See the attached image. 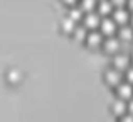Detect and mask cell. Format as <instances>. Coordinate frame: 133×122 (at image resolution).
Listing matches in <instances>:
<instances>
[{
  "mask_svg": "<svg viewBox=\"0 0 133 122\" xmlns=\"http://www.w3.org/2000/svg\"><path fill=\"white\" fill-rule=\"evenodd\" d=\"M99 32L103 34V36H115V32L118 31V26L116 22H115L113 19H110V17H103V19L99 20Z\"/></svg>",
  "mask_w": 133,
  "mask_h": 122,
  "instance_id": "6da1fadb",
  "label": "cell"
},
{
  "mask_svg": "<svg viewBox=\"0 0 133 122\" xmlns=\"http://www.w3.org/2000/svg\"><path fill=\"white\" fill-rule=\"evenodd\" d=\"M99 20H101V17L93 10V12H88V14L83 15V26H84L86 29L96 31V27H99Z\"/></svg>",
  "mask_w": 133,
  "mask_h": 122,
  "instance_id": "7a4b0ae2",
  "label": "cell"
},
{
  "mask_svg": "<svg viewBox=\"0 0 133 122\" xmlns=\"http://www.w3.org/2000/svg\"><path fill=\"white\" fill-rule=\"evenodd\" d=\"M113 17L111 19L116 22V26L120 24V26H125V24H128V20H130V12H128L125 7H116V9H113Z\"/></svg>",
  "mask_w": 133,
  "mask_h": 122,
  "instance_id": "3957f363",
  "label": "cell"
},
{
  "mask_svg": "<svg viewBox=\"0 0 133 122\" xmlns=\"http://www.w3.org/2000/svg\"><path fill=\"white\" fill-rule=\"evenodd\" d=\"M116 93H118V98L121 100H130L133 97V85H130L128 82H121L116 85Z\"/></svg>",
  "mask_w": 133,
  "mask_h": 122,
  "instance_id": "277c9868",
  "label": "cell"
},
{
  "mask_svg": "<svg viewBox=\"0 0 133 122\" xmlns=\"http://www.w3.org/2000/svg\"><path fill=\"white\" fill-rule=\"evenodd\" d=\"M103 39H104V36L99 32V31H88L84 43L88 44L89 48H98V46L103 44Z\"/></svg>",
  "mask_w": 133,
  "mask_h": 122,
  "instance_id": "5b68a950",
  "label": "cell"
},
{
  "mask_svg": "<svg viewBox=\"0 0 133 122\" xmlns=\"http://www.w3.org/2000/svg\"><path fill=\"white\" fill-rule=\"evenodd\" d=\"M121 78H123V76H121V71H118V69H115V68H108L106 71H104V82L111 86H116L118 83H121L123 82Z\"/></svg>",
  "mask_w": 133,
  "mask_h": 122,
  "instance_id": "8992f818",
  "label": "cell"
},
{
  "mask_svg": "<svg viewBox=\"0 0 133 122\" xmlns=\"http://www.w3.org/2000/svg\"><path fill=\"white\" fill-rule=\"evenodd\" d=\"M101 46L104 48V51H108V53H118V49H120V39H118L116 36H108L103 39V44Z\"/></svg>",
  "mask_w": 133,
  "mask_h": 122,
  "instance_id": "52a82bcc",
  "label": "cell"
},
{
  "mask_svg": "<svg viewBox=\"0 0 133 122\" xmlns=\"http://www.w3.org/2000/svg\"><path fill=\"white\" fill-rule=\"evenodd\" d=\"M130 66V56L128 54H115L113 58V68L118 71H125Z\"/></svg>",
  "mask_w": 133,
  "mask_h": 122,
  "instance_id": "ba28073f",
  "label": "cell"
},
{
  "mask_svg": "<svg viewBox=\"0 0 133 122\" xmlns=\"http://www.w3.org/2000/svg\"><path fill=\"white\" fill-rule=\"evenodd\" d=\"M96 9H98V12H96V14H98L99 17H101V15L108 17L111 12H113L115 7H113V3H111L110 0H99V2L96 3Z\"/></svg>",
  "mask_w": 133,
  "mask_h": 122,
  "instance_id": "9c48e42d",
  "label": "cell"
},
{
  "mask_svg": "<svg viewBox=\"0 0 133 122\" xmlns=\"http://www.w3.org/2000/svg\"><path fill=\"white\" fill-rule=\"evenodd\" d=\"M118 39L120 41H131L133 39V27L130 24H125V26L118 27Z\"/></svg>",
  "mask_w": 133,
  "mask_h": 122,
  "instance_id": "30bf717a",
  "label": "cell"
},
{
  "mask_svg": "<svg viewBox=\"0 0 133 122\" xmlns=\"http://www.w3.org/2000/svg\"><path fill=\"white\" fill-rule=\"evenodd\" d=\"M111 110H113V114H115V115L121 117L123 114H127V102L116 97V98L113 100V103H111Z\"/></svg>",
  "mask_w": 133,
  "mask_h": 122,
  "instance_id": "8fae6325",
  "label": "cell"
},
{
  "mask_svg": "<svg viewBox=\"0 0 133 122\" xmlns=\"http://www.w3.org/2000/svg\"><path fill=\"white\" fill-rule=\"evenodd\" d=\"M86 34H88V29H86L83 24H76L74 29H72V36H74L78 41H84L86 39Z\"/></svg>",
  "mask_w": 133,
  "mask_h": 122,
  "instance_id": "7c38bea8",
  "label": "cell"
},
{
  "mask_svg": "<svg viewBox=\"0 0 133 122\" xmlns=\"http://www.w3.org/2000/svg\"><path fill=\"white\" fill-rule=\"evenodd\" d=\"M83 15H84V12L79 9V5H72V7H69L68 17H69V19H72L74 22H76V20H81V19H83Z\"/></svg>",
  "mask_w": 133,
  "mask_h": 122,
  "instance_id": "4fadbf2b",
  "label": "cell"
},
{
  "mask_svg": "<svg viewBox=\"0 0 133 122\" xmlns=\"http://www.w3.org/2000/svg\"><path fill=\"white\" fill-rule=\"evenodd\" d=\"M96 3H98L96 0H79V9H81L84 14H88V12H93L94 10Z\"/></svg>",
  "mask_w": 133,
  "mask_h": 122,
  "instance_id": "5bb4252c",
  "label": "cell"
},
{
  "mask_svg": "<svg viewBox=\"0 0 133 122\" xmlns=\"http://www.w3.org/2000/svg\"><path fill=\"white\" fill-rule=\"evenodd\" d=\"M74 26H76V22H74L72 19H69L68 15H64V17L61 19V29L64 31V32H72Z\"/></svg>",
  "mask_w": 133,
  "mask_h": 122,
  "instance_id": "9a60e30c",
  "label": "cell"
},
{
  "mask_svg": "<svg viewBox=\"0 0 133 122\" xmlns=\"http://www.w3.org/2000/svg\"><path fill=\"white\" fill-rule=\"evenodd\" d=\"M20 76H22V75H20V71H19V69H15V68H12V69L7 71V80H9L10 83H14V85L20 82Z\"/></svg>",
  "mask_w": 133,
  "mask_h": 122,
  "instance_id": "2e32d148",
  "label": "cell"
},
{
  "mask_svg": "<svg viewBox=\"0 0 133 122\" xmlns=\"http://www.w3.org/2000/svg\"><path fill=\"white\" fill-rule=\"evenodd\" d=\"M125 78H127V82L133 85V66H128L127 69H125Z\"/></svg>",
  "mask_w": 133,
  "mask_h": 122,
  "instance_id": "e0dca14e",
  "label": "cell"
},
{
  "mask_svg": "<svg viewBox=\"0 0 133 122\" xmlns=\"http://www.w3.org/2000/svg\"><path fill=\"white\" fill-rule=\"evenodd\" d=\"M120 122H133V115H131V114H123V115H121L120 117Z\"/></svg>",
  "mask_w": 133,
  "mask_h": 122,
  "instance_id": "ac0fdd59",
  "label": "cell"
},
{
  "mask_svg": "<svg viewBox=\"0 0 133 122\" xmlns=\"http://www.w3.org/2000/svg\"><path fill=\"white\" fill-rule=\"evenodd\" d=\"M127 112L133 115V97H131L130 100H127Z\"/></svg>",
  "mask_w": 133,
  "mask_h": 122,
  "instance_id": "d6986e66",
  "label": "cell"
},
{
  "mask_svg": "<svg viewBox=\"0 0 133 122\" xmlns=\"http://www.w3.org/2000/svg\"><path fill=\"white\" fill-rule=\"evenodd\" d=\"M110 2L113 3V7H123L127 3V0H110Z\"/></svg>",
  "mask_w": 133,
  "mask_h": 122,
  "instance_id": "ffe728a7",
  "label": "cell"
},
{
  "mask_svg": "<svg viewBox=\"0 0 133 122\" xmlns=\"http://www.w3.org/2000/svg\"><path fill=\"white\" fill-rule=\"evenodd\" d=\"M64 3H68L69 7H72V5H78V0H62Z\"/></svg>",
  "mask_w": 133,
  "mask_h": 122,
  "instance_id": "44dd1931",
  "label": "cell"
},
{
  "mask_svg": "<svg viewBox=\"0 0 133 122\" xmlns=\"http://www.w3.org/2000/svg\"><path fill=\"white\" fill-rule=\"evenodd\" d=\"M127 5H128V12H133V0H127Z\"/></svg>",
  "mask_w": 133,
  "mask_h": 122,
  "instance_id": "7402d4cb",
  "label": "cell"
},
{
  "mask_svg": "<svg viewBox=\"0 0 133 122\" xmlns=\"http://www.w3.org/2000/svg\"><path fill=\"white\" fill-rule=\"evenodd\" d=\"M130 19H131V24H130V26L133 27V14H131V15H130Z\"/></svg>",
  "mask_w": 133,
  "mask_h": 122,
  "instance_id": "603a6c76",
  "label": "cell"
},
{
  "mask_svg": "<svg viewBox=\"0 0 133 122\" xmlns=\"http://www.w3.org/2000/svg\"><path fill=\"white\" fill-rule=\"evenodd\" d=\"M130 61H131V65H133V53H131V58H130Z\"/></svg>",
  "mask_w": 133,
  "mask_h": 122,
  "instance_id": "cb8c5ba5",
  "label": "cell"
}]
</instances>
